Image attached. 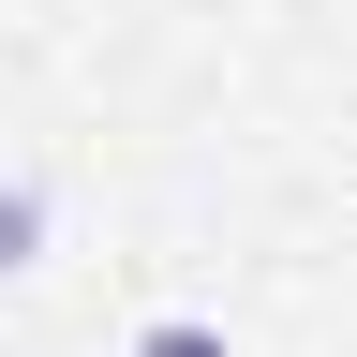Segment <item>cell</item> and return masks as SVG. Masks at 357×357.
Wrapping results in <instances>:
<instances>
[{
	"label": "cell",
	"mask_w": 357,
	"mask_h": 357,
	"mask_svg": "<svg viewBox=\"0 0 357 357\" xmlns=\"http://www.w3.org/2000/svg\"><path fill=\"white\" fill-rule=\"evenodd\" d=\"M30 253H45V194H30V178H15V164H0V283H15V268H30Z\"/></svg>",
	"instance_id": "1"
},
{
	"label": "cell",
	"mask_w": 357,
	"mask_h": 357,
	"mask_svg": "<svg viewBox=\"0 0 357 357\" xmlns=\"http://www.w3.org/2000/svg\"><path fill=\"white\" fill-rule=\"evenodd\" d=\"M134 357H223V328H194V312H164V328L134 342Z\"/></svg>",
	"instance_id": "2"
}]
</instances>
